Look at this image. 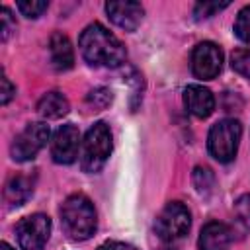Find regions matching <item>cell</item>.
I'll use <instances>...</instances> for the list:
<instances>
[{
  "label": "cell",
  "mask_w": 250,
  "mask_h": 250,
  "mask_svg": "<svg viewBox=\"0 0 250 250\" xmlns=\"http://www.w3.org/2000/svg\"><path fill=\"white\" fill-rule=\"evenodd\" d=\"M51 234V219L43 213L23 217L16 227L18 242L23 250H43Z\"/></svg>",
  "instance_id": "obj_7"
},
{
  "label": "cell",
  "mask_w": 250,
  "mask_h": 250,
  "mask_svg": "<svg viewBox=\"0 0 250 250\" xmlns=\"http://www.w3.org/2000/svg\"><path fill=\"white\" fill-rule=\"evenodd\" d=\"M78 45H80V53H82L84 61L92 66L115 68L121 62H125V55H127L125 47L102 23H90L82 31Z\"/></svg>",
  "instance_id": "obj_1"
},
{
  "label": "cell",
  "mask_w": 250,
  "mask_h": 250,
  "mask_svg": "<svg viewBox=\"0 0 250 250\" xmlns=\"http://www.w3.org/2000/svg\"><path fill=\"white\" fill-rule=\"evenodd\" d=\"M68 109L70 104L66 96H62L61 92H47L37 104V111L45 119H61L62 115L68 113Z\"/></svg>",
  "instance_id": "obj_14"
},
{
  "label": "cell",
  "mask_w": 250,
  "mask_h": 250,
  "mask_svg": "<svg viewBox=\"0 0 250 250\" xmlns=\"http://www.w3.org/2000/svg\"><path fill=\"white\" fill-rule=\"evenodd\" d=\"M98 250H137L133 244H127V242H119V240H107L104 244L98 246Z\"/></svg>",
  "instance_id": "obj_25"
},
{
  "label": "cell",
  "mask_w": 250,
  "mask_h": 250,
  "mask_svg": "<svg viewBox=\"0 0 250 250\" xmlns=\"http://www.w3.org/2000/svg\"><path fill=\"white\" fill-rule=\"evenodd\" d=\"M49 135H51V129L43 121L25 125V129L12 143V158L18 162H27L35 158V154L47 145Z\"/></svg>",
  "instance_id": "obj_6"
},
{
  "label": "cell",
  "mask_w": 250,
  "mask_h": 250,
  "mask_svg": "<svg viewBox=\"0 0 250 250\" xmlns=\"http://www.w3.org/2000/svg\"><path fill=\"white\" fill-rule=\"evenodd\" d=\"M234 213H236V221L242 225V229L250 230V193H244L234 203Z\"/></svg>",
  "instance_id": "obj_21"
},
{
  "label": "cell",
  "mask_w": 250,
  "mask_h": 250,
  "mask_svg": "<svg viewBox=\"0 0 250 250\" xmlns=\"http://www.w3.org/2000/svg\"><path fill=\"white\" fill-rule=\"evenodd\" d=\"M61 223L72 240H86L94 234L98 219L94 203L84 193H72L61 205Z\"/></svg>",
  "instance_id": "obj_2"
},
{
  "label": "cell",
  "mask_w": 250,
  "mask_h": 250,
  "mask_svg": "<svg viewBox=\"0 0 250 250\" xmlns=\"http://www.w3.org/2000/svg\"><path fill=\"white\" fill-rule=\"evenodd\" d=\"M193 184H195V188L201 195H209L213 191V186H215V176L209 168L197 166L193 170Z\"/></svg>",
  "instance_id": "obj_16"
},
{
  "label": "cell",
  "mask_w": 250,
  "mask_h": 250,
  "mask_svg": "<svg viewBox=\"0 0 250 250\" xmlns=\"http://www.w3.org/2000/svg\"><path fill=\"white\" fill-rule=\"evenodd\" d=\"M16 29V21L10 14L8 8H2L0 10V31H2V41H6L10 37V33Z\"/></svg>",
  "instance_id": "obj_23"
},
{
  "label": "cell",
  "mask_w": 250,
  "mask_h": 250,
  "mask_svg": "<svg viewBox=\"0 0 250 250\" xmlns=\"http://www.w3.org/2000/svg\"><path fill=\"white\" fill-rule=\"evenodd\" d=\"M111 154V131L104 121L94 123L82 141L80 168L88 174L100 172Z\"/></svg>",
  "instance_id": "obj_3"
},
{
  "label": "cell",
  "mask_w": 250,
  "mask_h": 250,
  "mask_svg": "<svg viewBox=\"0 0 250 250\" xmlns=\"http://www.w3.org/2000/svg\"><path fill=\"white\" fill-rule=\"evenodd\" d=\"M33 193V182L31 178L27 176H12L8 182H6V188H4V197L10 205H23L27 201V197Z\"/></svg>",
  "instance_id": "obj_15"
},
{
  "label": "cell",
  "mask_w": 250,
  "mask_h": 250,
  "mask_svg": "<svg viewBox=\"0 0 250 250\" xmlns=\"http://www.w3.org/2000/svg\"><path fill=\"white\" fill-rule=\"evenodd\" d=\"M230 66L240 76L250 78V49H234L230 55Z\"/></svg>",
  "instance_id": "obj_17"
},
{
  "label": "cell",
  "mask_w": 250,
  "mask_h": 250,
  "mask_svg": "<svg viewBox=\"0 0 250 250\" xmlns=\"http://www.w3.org/2000/svg\"><path fill=\"white\" fill-rule=\"evenodd\" d=\"M86 102H88L90 107H94L96 111H98V109H104V107H107V105L111 104V92H109L107 88H96V90H92V92L88 94Z\"/></svg>",
  "instance_id": "obj_22"
},
{
  "label": "cell",
  "mask_w": 250,
  "mask_h": 250,
  "mask_svg": "<svg viewBox=\"0 0 250 250\" xmlns=\"http://www.w3.org/2000/svg\"><path fill=\"white\" fill-rule=\"evenodd\" d=\"M229 6V2H197L195 4V8H193V16H195V20H207V18H211V16H215L217 12H221V10H225Z\"/></svg>",
  "instance_id": "obj_20"
},
{
  "label": "cell",
  "mask_w": 250,
  "mask_h": 250,
  "mask_svg": "<svg viewBox=\"0 0 250 250\" xmlns=\"http://www.w3.org/2000/svg\"><path fill=\"white\" fill-rule=\"evenodd\" d=\"M232 242V232L225 223L211 221L201 229L199 250H229Z\"/></svg>",
  "instance_id": "obj_12"
},
{
  "label": "cell",
  "mask_w": 250,
  "mask_h": 250,
  "mask_svg": "<svg viewBox=\"0 0 250 250\" xmlns=\"http://www.w3.org/2000/svg\"><path fill=\"white\" fill-rule=\"evenodd\" d=\"M82 148L80 131L76 125L66 123L57 129L53 141H51V156L57 164H72L76 160L78 150Z\"/></svg>",
  "instance_id": "obj_9"
},
{
  "label": "cell",
  "mask_w": 250,
  "mask_h": 250,
  "mask_svg": "<svg viewBox=\"0 0 250 250\" xmlns=\"http://www.w3.org/2000/svg\"><path fill=\"white\" fill-rule=\"evenodd\" d=\"M223 66V51L211 41L197 43L191 53V70L199 80H213Z\"/></svg>",
  "instance_id": "obj_8"
},
{
  "label": "cell",
  "mask_w": 250,
  "mask_h": 250,
  "mask_svg": "<svg viewBox=\"0 0 250 250\" xmlns=\"http://www.w3.org/2000/svg\"><path fill=\"white\" fill-rule=\"evenodd\" d=\"M49 53H51V62L57 70H68L74 64V51L66 35L62 33H53L49 39Z\"/></svg>",
  "instance_id": "obj_13"
},
{
  "label": "cell",
  "mask_w": 250,
  "mask_h": 250,
  "mask_svg": "<svg viewBox=\"0 0 250 250\" xmlns=\"http://www.w3.org/2000/svg\"><path fill=\"white\" fill-rule=\"evenodd\" d=\"M105 12H107L109 20L125 31H135L145 14V10L139 2H107Z\"/></svg>",
  "instance_id": "obj_10"
},
{
  "label": "cell",
  "mask_w": 250,
  "mask_h": 250,
  "mask_svg": "<svg viewBox=\"0 0 250 250\" xmlns=\"http://www.w3.org/2000/svg\"><path fill=\"white\" fill-rule=\"evenodd\" d=\"M0 84H2V92H0V104H2V105H6V104H8V102L14 98L16 88L10 84V80H8V76H6V74H2Z\"/></svg>",
  "instance_id": "obj_24"
},
{
  "label": "cell",
  "mask_w": 250,
  "mask_h": 250,
  "mask_svg": "<svg viewBox=\"0 0 250 250\" xmlns=\"http://www.w3.org/2000/svg\"><path fill=\"white\" fill-rule=\"evenodd\" d=\"M16 6H18L21 16H25V18H39L47 10L49 4L45 0H21Z\"/></svg>",
  "instance_id": "obj_19"
},
{
  "label": "cell",
  "mask_w": 250,
  "mask_h": 250,
  "mask_svg": "<svg viewBox=\"0 0 250 250\" xmlns=\"http://www.w3.org/2000/svg\"><path fill=\"white\" fill-rule=\"evenodd\" d=\"M234 33L240 41L244 43H250V4L244 6L238 16H236V21H234Z\"/></svg>",
  "instance_id": "obj_18"
},
{
  "label": "cell",
  "mask_w": 250,
  "mask_h": 250,
  "mask_svg": "<svg viewBox=\"0 0 250 250\" xmlns=\"http://www.w3.org/2000/svg\"><path fill=\"white\" fill-rule=\"evenodd\" d=\"M191 225V215L188 207L180 201H170L164 205V209L158 213L154 221V230L162 240H178L182 238Z\"/></svg>",
  "instance_id": "obj_5"
},
{
  "label": "cell",
  "mask_w": 250,
  "mask_h": 250,
  "mask_svg": "<svg viewBox=\"0 0 250 250\" xmlns=\"http://www.w3.org/2000/svg\"><path fill=\"white\" fill-rule=\"evenodd\" d=\"M184 104H186L188 111L199 119L209 117L215 109V98H213L211 90H207L199 84H191L184 90Z\"/></svg>",
  "instance_id": "obj_11"
},
{
  "label": "cell",
  "mask_w": 250,
  "mask_h": 250,
  "mask_svg": "<svg viewBox=\"0 0 250 250\" xmlns=\"http://www.w3.org/2000/svg\"><path fill=\"white\" fill-rule=\"evenodd\" d=\"M242 135V125L236 119H221L217 121L207 137L209 152L219 162H230L236 156L238 143Z\"/></svg>",
  "instance_id": "obj_4"
},
{
  "label": "cell",
  "mask_w": 250,
  "mask_h": 250,
  "mask_svg": "<svg viewBox=\"0 0 250 250\" xmlns=\"http://www.w3.org/2000/svg\"><path fill=\"white\" fill-rule=\"evenodd\" d=\"M0 250H14V248H12L8 242H2V244H0Z\"/></svg>",
  "instance_id": "obj_26"
}]
</instances>
